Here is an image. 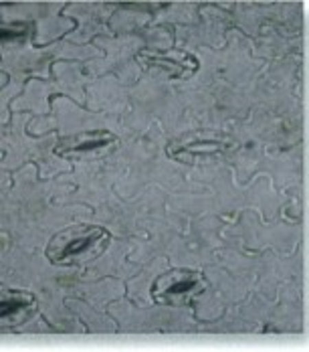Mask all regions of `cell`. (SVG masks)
Wrapping results in <instances>:
<instances>
[{
    "label": "cell",
    "instance_id": "6da1fadb",
    "mask_svg": "<svg viewBox=\"0 0 309 352\" xmlns=\"http://www.w3.org/2000/svg\"><path fill=\"white\" fill-rule=\"evenodd\" d=\"M109 243V233L95 225H73L57 233L47 247V257L55 265L85 263L102 253Z\"/></svg>",
    "mask_w": 309,
    "mask_h": 352
},
{
    "label": "cell",
    "instance_id": "7a4b0ae2",
    "mask_svg": "<svg viewBox=\"0 0 309 352\" xmlns=\"http://www.w3.org/2000/svg\"><path fill=\"white\" fill-rule=\"evenodd\" d=\"M203 285V280L196 272H188V270H176L168 272L164 276H160L154 283V298L158 302H166L174 304L178 298L190 296L194 292H198V287Z\"/></svg>",
    "mask_w": 309,
    "mask_h": 352
},
{
    "label": "cell",
    "instance_id": "3957f363",
    "mask_svg": "<svg viewBox=\"0 0 309 352\" xmlns=\"http://www.w3.org/2000/svg\"><path fill=\"white\" fill-rule=\"evenodd\" d=\"M34 312V298L27 292H2L0 320L4 326H19Z\"/></svg>",
    "mask_w": 309,
    "mask_h": 352
},
{
    "label": "cell",
    "instance_id": "277c9868",
    "mask_svg": "<svg viewBox=\"0 0 309 352\" xmlns=\"http://www.w3.org/2000/svg\"><path fill=\"white\" fill-rule=\"evenodd\" d=\"M107 142H113L111 134L105 132H95V134H81L77 138H73L71 144H63L61 148H57V152H65V150H73V152H85V150H93V148H102Z\"/></svg>",
    "mask_w": 309,
    "mask_h": 352
}]
</instances>
